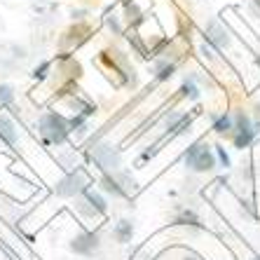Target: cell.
Returning a JSON list of instances; mask_svg holds the SVG:
<instances>
[{"mask_svg":"<svg viewBox=\"0 0 260 260\" xmlns=\"http://www.w3.org/2000/svg\"><path fill=\"white\" fill-rule=\"evenodd\" d=\"M230 127H232L230 117H220V120L216 122V127H213V129H216V132H228V129H230Z\"/></svg>","mask_w":260,"mask_h":260,"instance_id":"obj_9","label":"cell"},{"mask_svg":"<svg viewBox=\"0 0 260 260\" xmlns=\"http://www.w3.org/2000/svg\"><path fill=\"white\" fill-rule=\"evenodd\" d=\"M0 139L5 141L7 145L17 143V132H14V124L10 122V117L5 113H0Z\"/></svg>","mask_w":260,"mask_h":260,"instance_id":"obj_4","label":"cell"},{"mask_svg":"<svg viewBox=\"0 0 260 260\" xmlns=\"http://www.w3.org/2000/svg\"><path fill=\"white\" fill-rule=\"evenodd\" d=\"M185 162L194 171H209V169H213L216 159H213V152L204 143H194L188 150V155H185Z\"/></svg>","mask_w":260,"mask_h":260,"instance_id":"obj_2","label":"cell"},{"mask_svg":"<svg viewBox=\"0 0 260 260\" xmlns=\"http://www.w3.org/2000/svg\"><path fill=\"white\" fill-rule=\"evenodd\" d=\"M40 132H43V136L49 139L52 143H61L68 134V124L63 122V117H59L56 113H47V115L40 120Z\"/></svg>","mask_w":260,"mask_h":260,"instance_id":"obj_1","label":"cell"},{"mask_svg":"<svg viewBox=\"0 0 260 260\" xmlns=\"http://www.w3.org/2000/svg\"><path fill=\"white\" fill-rule=\"evenodd\" d=\"M185 260H197V258H185Z\"/></svg>","mask_w":260,"mask_h":260,"instance_id":"obj_11","label":"cell"},{"mask_svg":"<svg viewBox=\"0 0 260 260\" xmlns=\"http://www.w3.org/2000/svg\"><path fill=\"white\" fill-rule=\"evenodd\" d=\"M253 260H260V258H253Z\"/></svg>","mask_w":260,"mask_h":260,"instance_id":"obj_12","label":"cell"},{"mask_svg":"<svg viewBox=\"0 0 260 260\" xmlns=\"http://www.w3.org/2000/svg\"><path fill=\"white\" fill-rule=\"evenodd\" d=\"M96 242H99L96 235H82L73 242V251H78V253H91V251L96 248Z\"/></svg>","mask_w":260,"mask_h":260,"instance_id":"obj_5","label":"cell"},{"mask_svg":"<svg viewBox=\"0 0 260 260\" xmlns=\"http://www.w3.org/2000/svg\"><path fill=\"white\" fill-rule=\"evenodd\" d=\"M103 188H106V190H110V192H115V194H122V190L117 188V185H115V183H113V181H110V178H106V181H103Z\"/></svg>","mask_w":260,"mask_h":260,"instance_id":"obj_10","label":"cell"},{"mask_svg":"<svg viewBox=\"0 0 260 260\" xmlns=\"http://www.w3.org/2000/svg\"><path fill=\"white\" fill-rule=\"evenodd\" d=\"M87 200H89L91 204L96 206L99 211H103V209H106V204H103V200H101V197H99V194H94V192H87Z\"/></svg>","mask_w":260,"mask_h":260,"instance_id":"obj_8","label":"cell"},{"mask_svg":"<svg viewBox=\"0 0 260 260\" xmlns=\"http://www.w3.org/2000/svg\"><path fill=\"white\" fill-rule=\"evenodd\" d=\"M237 122H239V134H237V148H244V145H248V141H251V136H253V129H251V122H248V117L239 115L237 117Z\"/></svg>","mask_w":260,"mask_h":260,"instance_id":"obj_3","label":"cell"},{"mask_svg":"<svg viewBox=\"0 0 260 260\" xmlns=\"http://www.w3.org/2000/svg\"><path fill=\"white\" fill-rule=\"evenodd\" d=\"M129 235H132V223H127V220H122L120 228H117V239H120V242H127Z\"/></svg>","mask_w":260,"mask_h":260,"instance_id":"obj_6","label":"cell"},{"mask_svg":"<svg viewBox=\"0 0 260 260\" xmlns=\"http://www.w3.org/2000/svg\"><path fill=\"white\" fill-rule=\"evenodd\" d=\"M12 101V87L3 85L0 87V103H10Z\"/></svg>","mask_w":260,"mask_h":260,"instance_id":"obj_7","label":"cell"}]
</instances>
